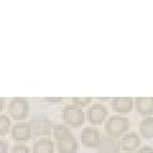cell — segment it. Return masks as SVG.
Here are the masks:
<instances>
[{
  "instance_id": "cell-21",
  "label": "cell",
  "mask_w": 153,
  "mask_h": 153,
  "mask_svg": "<svg viewBox=\"0 0 153 153\" xmlns=\"http://www.w3.org/2000/svg\"><path fill=\"white\" fill-rule=\"evenodd\" d=\"M3 108H4V100L0 97V112L3 111Z\"/></svg>"
},
{
  "instance_id": "cell-18",
  "label": "cell",
  "mask_w": 153,
  "mask_h": 153,
  "mask_svg": "<svg viewBox=\"0 0 153 153\" xmlns=\"http://www.w3.org/2000/svg\"><path fill=\"white\" fill-rule=\"evenodd\" d=\"M0 153H8V143L0 140Z\"/></svg>"
},
{
  "instance_id": "cell-7",
  "label": "cell",
  "mask_w": 153,
  "mask_h": 153,
  "mask_svg": "<svg viewBox=\"0 0 153 153\" xmlns=\"http://www.w3.org/2000/svg\"><path fill=\"white\" fill-rule=\"evenodd\" d=\"M80 139L82 143L88 148H97L101 142V134L97 129L93 128H84L80 133Z\"/></svg>"
},
{
  "instance_id": "cell-9",
  "label": "cell",
  "mask_w": 153,
  "mask_h": 153,
  "mask_svg": "<svg viewBox=\"0 0 153 153\" xmlns=\"http://www.w3.org/2000/svg\"><path fill=\"white\" fill-rule=\"evenodd\" d=\"M111 106L119 114H128L134 106V100L131 97H115L111 100Z\"/></svg>"
},
{
  "instance_id": "cell-2",
  "label": "cell",
  "mask_w": 153,
  "mask_h": 153,
  "mask_svg": "<svg viewBox=\"0 0 153 153\" xmlns=\"http://www.w3.org/2000/svg\"><path fill=\"white\" fill-rule=\"evenodd\" d=\"M129 120L126 117L119 116V115H115V116H111L107 120L106 125H105V131H106L107 137L111 138H119L121 137L124 133H125L129 129Z\"/></svg>"
},
{
  "instance_id": "cell-13",
  "label": "cell",
  "mask_w": 153,
  "mask_h": 153,
  "mask_svg": "<svg viewBox=\"0 0 153 153\" xmlns=\"http://www.w3.org/2000/svg\"><path fill=\"white\" fill-rule=\"evenodd\" d=\"M33 153H54V143L50 139L42 138L33 144Z\"/></svg>"
},
{
  "instance_id": "cell-17",
  "label": "cell",
  "mask_w": 153,
  "mask_h": 153,
  "mask_svg": "<svg viewBox=\"0 0 153 153\" xmlns=\"http://www.w3.org/2000/svg\"><path fill=\"white\" fill-rule=\"evenodd\" d=\"M10 153H30V149H28L26 146H23V144H17V146L13 147V149H12Z\"/></svg>"
},
{
  "instance_id": "cell-15",
  "label": "cell",
  "mask_w": 153,
  "mask_h": 153,
  "mask_svg": "<svg viewBox=\"0 0 153 153\" xmlns=\"http://www.w3.org/2000/svg\"><path fill=\"white\" fill-rule=\"evenodd\" d=\"M10 125H12L10 119L5 116V115H1V116H0V135L8 134L9 130H10Z\"/></svg>"
},
{
  "instance_id": "cell-16",
  "label": "cell",
  "mask_w": 153,
  "mask_h": 153,
  "mask_svg": "<svg viewBox=\"0 0 153 153\" xmlns=\"http://www.w3.org/2000/svg\"><path fill=\"white\" fill-rule=\"evenodd\" d=\"M92 101V97H73L71 102L75 106H79V107H84Z\"/></svg>"
},
{
  "instance_id": "cell-19",
  "label": "cell",
  "mask_w": 153,
  "mask_h": 153,
  "mask_svg": "<svg viewBox=\"0 0 153 153\" xmlns=\"http://www.w3.org/2000/svg\"><path fill=\"white\" fill-rule=\"evenodd\" d=\"M137 153H153V148L152 147H148V146L142 147Z\"/></svg>"
},
{
  "instance_id": "cell-6",
  "label": "cell",
  "mask_w": 153,
  "mask_h": 153,
  "mask_svg": "<svg viewBox=\"0 0 153 153\" xmlns=\"http://www.w3.org/2000/svg\"><path fill=\"white\" fill-rule=\"evenodd\" d=\"M87 117L91 124H94V125H100L105 121V119L107 117V108L105 105L102 103H96L92 105L88 108L87 112Z\"/></svg>"
},
{
  "instance_id": "cell-14",
  "label": "cell",
  "mask_w": 153,
  "mask_h": 153,
  "mask_svg": "<svg viewBox=\"0 0 153 153\" xmlns=\"http://www.w3.org/2000/svg\"><path fill=\"white\" fill-rule=\"evenodd\" d=\"M139 130L140 134L147 139L149 138H153V117H144L143 120L140 121V125H139Z\"/></svg>"
},
{
  "instance_id": "cell-5",
  "label": "cell",
  "mask_w": 153,
  "mask_h": 153,
  "mask_svg": "<svg viewBox=\"0 0 153 153\" xmlns=\"http://www.w3.org/2000/svg\"><path fill=\"white\" fill-rule=\"evenodd\" d=\"M28 124H30V126H31L32 134H35V135L46 137L52 133L51 121L46 116H37L35 119H32Z\"/></svg>"
},
{
  "instance_id": "cell-4",
  "label": "cell",
  "mask_w": 153,
  "mask_h": 153,
  "mask_svg": "<svg viewBox=\"0 0 153 153\" xmlns=\"http://www.w3.org/2000/svg\"><path fill=\"white\" fill-rule=\"evenodd\" d=\"M8 112L13 119H16V120L25 119L28 115V101L22 97L13 98L12 101L9 102Z\"/></svg>"
},
{
  "instance_id": "cell-11",
  "label": "cell",
  "mask_w": 153,
  "mask_h": 153,
  "mask_svg": "<svg viewBox=\"0 0 153 153\" xmlns=\"http://www.w3.org/2000/svg\"><path fill=\"white\" fill-rule=\"evenodd\" d=\"M139 146H140V138H139L138 134L129 133V134L123 135L121 142H120V147L123 148L124 151H128V152L135 151Z\"/></svg>"
},
{
  "instance_id": "cell-1",
  "label": "cell",
  "mask_w": 153,
  "mask_h": 153,
  "mask_svg": "<svg viewBox=\"0 0 153 153\" xmlns=\"http://www.w3.org/2000/svg\"><path fill=\"white\" fill-rule=\"evenodd\" d=\"M52 135L57 140V151L59 153H76L78 151V142L69 130L66 125H54L52 126Z\"/></svg>"
},
{
  "instance_id": "cell-3",
  "label": "cell",
  "mask_w": 153,
  "mask_h": 153,
  "mask_svg": "<svg viewBox=\"0 0 153 153\" xmlns=\"http://www.w3.org/2000/svg\"><path fill=\"white\" fill-rule=\"evenodd\" d=\"M63 119L68 126L76 128L84 123L85 115L79 106H75V105L71 103V105H66L63 108Z\"/></svg>"
},
{
  "instance_id": "cell-12",
  "label": "cell",
  "mask_w": 153,
  "mask_h": 153,
  "mask_svg": "<svg viewBox=\"0 0 153 153\" xmlns=\"http://www.w3.org/2000/svg\"><path fill=\"white\" fill-rule=\"evenodd\" d=\"M135 108L143 116L153 115V97H138L135 100Z\"/></svg>"
},
{
  "instance_id": "cell-10",
  "label": "cell",
  "mask_w": 153,
  "mask_h": 153,
  "mask_svg": "<svg viewBox=\"0 0 153 153\" xmlns=\"http://www.w3.org/2000/svg\"><path fill=\"white\" fill-rule=\"evenodd\" d=\"M97 149H98V153H119V151H120V143L115 138L105 137V138H101V142H100Z\"/></svg>"
},
{
  "instance_id": "cell-8",
  "label": "cell",
  "mask_w": 153,
  "mask_h": 153,
  "mask_svg": "<svg viewBox=\"0 0 153 153\" xmlns=\"http://www.w3.org/2000/svg\"><path fill=\"white\" fill-rule=\"evenodd\" d=\"M12 135L13 139L17 142H26L31 139L32 130L28 123H19L12 128Z\"/></svg>"
},
{
  "instance_id": "cell-20",
  "label": "cell",
  "mask_w": 153,
  "mask_h": 153,
  "mask_svg": "<svg viewBox=\"0 0 153 153\" xmlns=\"http://www.w3.org/2000/svg\"><path fill=\"white\" fill-rule=\"evenodd\" d=\"M46 101H47V102H60V101H63V98H61V97H56V98L46 97Z\"/></svg>"
}]
</instances>
